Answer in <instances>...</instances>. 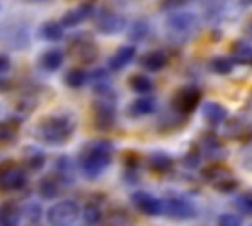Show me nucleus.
<instances>
[{
    "mask_svg": "<svg viewBox=\"0 0 252 226\" xmlns=\"http://www.w3.org/2000/svg\"><path fill=\"white\" fill-rule=\"evenodd\" d=\"M75 118L71 112H53L35 126V138L45 145H63L75 134Z\"/></svg>",
    "mask_w": 252,
    "mask_h": 226,
    "instance_id": "1",
    "label": "nucleus"
},
{
    "mask_svg": "<svg viewBox=\"0 0 252 226\" xmlns=\"http://www.w3.org/2000/svg\"><path fill=\"white\" fill-rule=\"evenodd\" d=\"M112 151L114 145L108 140H91L89 143H85L79 153L81 173L87 179H96L98 175H102L112 161Z\"/></svg>",
    "mask_w": 252,
    "mask_h": 226,
    "instance_id": "2",
    "label": "nucleus"
},
{
    "mask_svg": "<svg viewBox=\"0 0 252 226\" xmlns=\"http://www.w3.org/2000/svg\"><path fill=\"white\" fill-rule=\"evenodd\" d=\"M201 29V18L191 10H175L165 20V33L171 41L185 43L193 39Z\"/></svg>",
    "mask_w": 252,
    "mask_h": 226,
    "instance_id": "3",
    "label": "nucleus"
},
{
    "mask_svg": "<svg viewBox=\"0 0 252 226\" xmlns=\"http://www.w3.org/2000/svg\"><path fill=\"white\" fill-rule=\"evenodd\" d=\"M199 212L195 200L183 193H177V191H171V193H165L163 197V214L167 218H173V220H189V218H195Z\"/></svg>",
    "mask_w": 252,
    "mask_h": 226,
    "instance_id": "4",
    "label": "nucleus"
},
{
    "mask_svg": "<svg viewBox=\"0 0 252 226\" xmlns=\"http://www.w3.org/2000/svg\"><path fill=\"white\" fill-rule=\"evenodd\" d=\"M203 181L209 183L215 191H220V193H234L236 187H238V181L236 177L232 175L230 169H226L224 165L220 163H211L203 169Z\"/></svg>",
    "mask_w": 252,
    "mask_h": 226,
    "instance_id": "5",
    "label": "nucleus"
},
{
    "mask_svg": "<svg viewBox=\"0 0 252 226\" xmlns=\"http://www.w3.org/2000/svg\"><path fill=\"white\" fill-rule=\"evenodd\" d=\"M81 212H83V208L79 206V202H75L71 198H63L47 208L45 218L51 226H69L79 220Z\"/></svg>",
    "mask_w": 252,
    "mask_h": 226,
    "instance_id": "6",
    "label": "nucleus"
},
{
    "mask_svg": "<svg viewBox=\"0 0 252 226\" xmlns=\"http://www.w3.org/2000/svg\"><path fill=\"white\" fill-rule=\"evenodd\" d=\"M199 102H201V90L195 85H187L175 92V96L171 98V108L175 114L187 118L199 106Z\"/></svg>",
    "mask_w": 252,
    "mask_h": 226,
    "instance_id": "7",
    "label": "nucleus"
},
{
    "mask_svg": "<svg viewBox=\"0 0 252 226\" xmlns=\"http://www.w3.org/2000/svg\"><path fill=\"white\" fill-rule=\"evenodd\" d=\"M2 35H4V41L14 47V49H24L28 47L30 43V37H32V31L28 28L26 22L22 20H8L2 28Z\"/></svg>",
    "mask_w": 252,
    "mask_h": 226,
    "instance_id": "8",
    "label": "nucleus"
},
{
    "mask_svg": "<svg viewBox=\"0 0 252 226\" xmlns=\"http://www.w3.org/2000/svg\"><path fill=\"white\" fill-rule=\"evenodd\" d=\"M94 28H96V31L110 35V33H118V31L126 29L128 22L122 14H118L114 10H100L94 14Z\"/></svg>",
    "mask_w": 252,
    "mask_h": 226,
    "instance_id": "9",
    "label": "nucleus"
},
{
    "mask_svg": "<svg viewBox=\"0 0 252 226\" xmlns=\"http://www.w3.org/2000/svg\"><path fill=\"white\" fill-rule=\"evenodd\" d=\"M26 185H28V175H26V171H24L20 165H16V163L6 161V163L2 165V171H0V187H2L4 191L16 193V191H22Z\"/></svg>",
    "mask_w": 252,
    "mask_h": 226,
    "instance_id": "10",
    "label": "nucleus"
},
{
    "mask_svg": "<svg viewBox=\"0 0 252 226\" xmlns=\"http://www.w3.org/2000/svg\"><path fill=\"white\" fill-rule=\"evenodd\" d=\"M132 206L146 214V216H161L163 214V198H158L156 195L148 193V191H136L130 197Z\"/></svg>",
    "mask_w": 252,
    "mask_h": 226,
    "instance_id": "11",
    "label": "nucleus"
},
{
    "mask_svg": "<svg viewBox=\"0 0 252 226\" xmlns=\"http://www.w3.org/2000/svg\"><path fill=\"white\" fill-rule=\"evenodd\" d=\"M69 51L81 63H93L98 55V47L89 35H75L69 43Z\"/></svg>",
    "mask_w": 252,
    "mask_h": 226,
    "instance_id": "12",
    "label": "nucleus"
},
{
    "mask_svg": "<svg viewBox=\"0 0 252 226\" xmlns=\"http://www.w3.org/2000/svg\"><path fill=\"white\" fill-rule=\"evenodd\" d=\"M91 16H94V4L83 2V4H79L77 8H71L69 12H65V14L61 16V24H63L65 28H75V26H79L81 22H85L87 18H91Z\"/></svg>",
    "mask_w": 252,
    "mask_h": 226,
    "instance_id": "13",
    "label": "nucleus"
},
{
    "mask_svg": "<svg viewBox=\"0 0 252 226\" xmlns=\"http://www.w3.org/2000/svg\"><path fill=\"white\" fill-rule=\"evenodd\" d=\"M136 57V47L134 45H120L114 53H110L108 61H106V67L110 71H122L126 65H130Z\"/></svg>",
    "mask_w": 252,
    "mask_h": 226,
    "instance_id": "14",
    "label": "nucleus"
},
{
    "mask_svg": "<svg viewBox=\"0 0 252 226\" xmlns=\"http://www.w3.org/2000/svg\"><path fill=\"white\" fill-rule=\"evenodd\" d=\"M169 63V57L165 51L161 49H152V51H146L142 57H140V67L150 71V73H158L161 69H165V65Z\"/></svg>",
    "mask_w": 252,
    "mask_h": 226,
    "instance_id": "15",
    "label": "nucleus"
},
{
    "mask_svg": "<svg viewBox=\"0 0 252 226\" xmlns=\"http://www.w3.org/2000/svg\"><path fill=\"white\" fill-rule=\"evenodd\" d=\"M203 116L211 126H220L228 120V110L220 102L207 100V102H203Z\"/></svg>",
    "mask_w": 252,
    "mask_h": 226,
    "instance_id": "16",
    "label": "nucleus"
},
{
    "mask_svg": "<svg viewBox=\"0 0 252 226\" xmlns=\"http://www.w3.org/2000/svg\"><path fill=\"white\" fill-rule=\"evenodd\" d=\"M156 108H158L156 98L146 96V94H140L136 100L130 102V106H128V114H130L132 118H142V116H150V114H154Z\"/></svg>",
    "mask_w": 252,
    "mask_h": 226,
    "instance_id": "17",
    "label": "nucleus"
},
{
    "mask_svg": "<svg viewBox=\"0 0 252 226\" xmlns=\"http://www.w3.org/2000/svg\"><path fill=\"white\" fill-rule=\"evenodd\" d=\"M67 185L55 175V173H51V175H47V177H43L39 183H37V193L43 197V198H55L59 193H61V189H65Z\"/></svg>",
    "mask_w": 252,
    "mask_h": 226,
    "instance_id": "18",
    "label": "nucleus"
},
{
    "mask_svg": "<svg viewBox=\"0 0 252 226\" xmlns=\"http://www.w3.org/2000/svg\"><path fill=\"white\" fill-rule=\"evenodd\" d=\"M65 61V51L63 49H57V47H51V49H45L41 55H39V67L43 71H57Z\"/></svg>",
    "mask_w": 252,
    "mask_h": 226,
    "instance_id": "19",
    "label": "nucleus"
},
{
    "mask_svg": "<svg viewBox=\"0 0 252 226\" xmlns=\"http://www.w3.org/2000/svg\"><path fill=\"white\" fill-rule=\"evenodd\" d=\"M65 26L61 24V20L57 22V20H47V22H43L41 26H39V29H37V35H39V39H43V41H61L63 39V35H65Z\"/></svg>",
    "mask_w": 252,
    "mask_h": 226,
    "instance_id": "20",
    "label": "nucleus"
},
{
    "mask_svg": "<svg viewBox=\"0 0 252 226\" xmlns=\"http://www.w3.org/2000/svg\"><path fill=\"white\" fill-rule=\"evenodd\" d=\"M199 149L203 151L205 157H211V159L220 157V155L224 153L222 141H220L219 136H215V134H203L201 140H199Z\"/></svg>",
    "mask_w": 252,
    "mask_h": 226,
    "instance_id": "21",
    "label": "nucleus"
},
{
    "mask_svg": "<svg viewBox=\"0 0 252 226\" xmlns=\"http://www.w3.org/2000/svg\"><path fill=\"white\" fill-rule=\"evenodd\" d=\"M146 163H148V167H150L154 173H158V175H167V173L173 169V159H171L167 153H163V151H154V153H150L148 159H146Z\"/></svg>",
    "mask_w": 252,
    "mask_h": 226,
    "instance_id": "22",
    "label": "nucleus"
},
{
    "mask_svg": "<svg viewBox=\"0 0 252 226\" xmlns=\"http://www.w3.org/2000/svg\"><path fill=\"white\" fill-rule=\"evenodd\" d=\"M24 216V210L18 202L14 200H4L0 206V222L2 226H16L20 222V218Z\"/></svg>",
    "mask_w": 252,
    "mask_h": 226,
    "instance_id": "23",
    "label": "nucleus"
},
{
    "mask_svg": "<svg viewBox=\"0 0 252 226\" xmlns=\"http://www.w3.org/2000/svg\"><path fill=\"white\" fill-rule=\"evenodd\" d=\"M230 57L236 61V65H244V67H252V43L238 39L230 45Z\"/></svg>",
    "mask_w": 252,
    "mask_h": 226,
    "instance_id": "24",
    "label": "nucleus"
},
{
    "mask_svg": "<svg viewBox=\"0 0 252 226\" xmlns=\"http://www.w3.org/2000/svg\"><path fill=\"white\" fill-rule=\"evenodd\" d=\"M20 118L22 116H18V118L8 116V118L2 120V124H0V141H2V145H8V143L16 141L18 130H20Z\"/></svg>",
    "mask_w": 252,
    "mask_h": 226,
    "instance_id": "25",
    "label": "nucleus"
},
{
    "mask_svg": "<svg viewBox=\"0 0 252 226\" xmlns=\"http://www.w3.org/2000/svg\"><path fill=\"white\" fill-rule=\"evenodd\" d=\"M75 171V165L71 161V157L67 155H57L55 157V163H53V173L65 183V185H71L73 183V173Z\"/></svg>",
    "mask_w": 252,
    "mask_h": 226,
    "instance_id": "26",
    "label": "nucleus"
},
{
    "mask_svg": "<svg viewBox=\"0 0 252 226\" xmlns=\"http://www.w3.org/2000/svg\"><path fill=\"white\" fill-rule=\"evenodd\" d=\"M22 159H24V163H26V167H28L30 171H39V169H43V165H45V161H47L45 153H43L39 147H32V145H28V147L24 149Z\"/></svg>",
    "mask_w": 252,
    "mask_h": 226,
    "instance_id": "27",
    "label": "nucleus"
},
{
    "mask_svg": "<svg viewBox=\"0 0 252 226\" xmlns=\"http://www.w3.org/2000/svg\"><path fill=\"white\" fill-rule=\"evenodd\" d=\"M234 65H236V61L232 57H228V55H217V57H213L209 61V69L215 75H228V73H232Z\"/></svg>",
    "mask_w": 252,
    "mask_h": 226,
    "instance_id": "28",
    "label": "nucleus"
},
{
    "mask_svg": "<svg viewBox=\"0 0 252 226\" xmlns=\"http://www.w3.org/2000/svg\"><path fill=\"white\" fill-rule=\"evenodd\" d=\"M81 216H83V220H85L87 224H100V222L104 220V210H102V206H100L98 202L89 200V202L83 206Z\"/></svg>",
    "mask_w": 252,
    "mask_h": 226,
    "instance_id": "29",
    "label": "nucleus"
},
{
    "mask_svg": "<svg viewBox=\"0 0 252 226\" xmlns=\"http://www.w3.org/2000/svg\"><path fill=\"white\" fill-rule=\"evenodd\" d=\"M201 6H203V14L217 22L219 18H222L224 10H226V0H201Z\"/></svg>",
    "mask_w": 252,
    "mask_h": 226,
    "instance_id": "30",
    "label": "nucleus"
},
{
    "mask_svg": "<svg viewBox=\"0 0 252 226\" xmlns=\"http://www.w3.org/2000/svg\"><path fill=\"white\" fill-rule=\"evenodd\" d=\"M128 85H130V88H132L134 92H138V94H148V92L154 88L152 79H150L148 75H144V73H134V75L128 79Z\"/></svg>",
    "mask_w": 252,
    "mask_h": 226,
    "instance_id": "31",
    "label": "nucleus"
},
{
    "mask_svg": "<svg viewBox=\"0 0 252 226\" xmlns=\"http://www.w3.org/2000/svg\"><path fill=\"white\" fill-rule=\"evenodd\" d=\"M87 81H89V75H87L85 69H81V67H73V69H69V71L65 73V85H67L69 88H81Z\"/></svg>",
    "mask_w": 252,
    "mask_h": 226,
    "instance_id": "32",
    "label": "nucleus"
},
{
    "mask_svg": "<svg viewBox=\"0 0 252 226\" xmlns=\"http://www.w3.org/2000/svg\"><path fill=\"white\" fill-rule=\"evenodd\" d=\"M150 33V24L146 20H134L128 24V35L132 41H142Z\"/></svg>",
    "mask_w": 252,
    "mask_h": 226,
    "instance_id": "33",
    "label": "nucleus"
},
{
    "mask_svg": "<svg viewBox=\"0 0 252 226\" xmlns=\"http://www.w3.org/2000/svg\"><path fill=\"white\" fill-rule=\"evenodd\" d=\"M234 206L238 212L246 214V216H252V189H246L242 193H238L234 197Z\"/></svg>",
    "mask_w": 252,
    "mask_h": 226,
    "instance_id": "34",
    "label": "nucleus"
},
{
    "mask_svg": "<svg viewBox=\"0 0 252 226\" xmlns=\"http://www.w3.org/2000/svg\"><path fill=\"white\" fill-rule=\"evenodd\" d=\"M22 210H24V218H26L28 222H32V224H37V222L43 218V208H41V204L35 202V200H28V202L22 206Z\"/></svg>",
    "mask_w": 252,
    "mask_h": 226,
    "instance_id": "35",
    "label": "nucleus"
},
{
    "mask_svg": "<svg viewBox=\"0 0 252 226\" xmlns=\"http://www.w3.org/2000/svg\"><path fill=\"white\" fill-rule=\"evenodd\" d=\"M0 75H2V90H8V75H10V57L4 53L0 57Z\"/></svg>",
    "mask_w": 252,
    "mask_h": 226,
    "instance_id": "36",
    "label": "nucleus"
},
{
    "mask_svg": "<svg viewBox=\"0 0 252 226\" xmlns=\"http://www.w3.org/2000/svg\"><path fill=\"white\" fill-rule=\"evenodd\" d=\"M240 163H242V167H244L246 171H252V138L248 140L246 147H244L242 153H240Z\"/></svg>",
    "mask_w": 252,
    "mask_h": 226,
    "instance_id": "37",
    "label": "nucleus"
},
{
    "mask_svg": "<svg viewBox=\"0 0 252 226\" xmlns=\"http://www.w3.org/2000/svg\"><path fill=\"white\" fill-rule=\"evenodd\" d=\"M217 222H219V224H224V226H238V224L242 222V218H240L238 214L226 212V214H220V216L217 218Z\"/></svg>",
    "mask_w": 252,
    "mask_h": 226,
    "instance_id": "38",
    "label": "nucleus"
},
{
    "mask_svg": "<svg viewBox=\"0 0 252 226\" xmlns=\"http://www.w3.org/2000/svg\"><path fill=\"white\" fill-rule=\"evenodd\" d=\"M187 0H161V4H163V8H175V6H181V4H185Z\"/></svg>",
    "mask_w": 252,
    "mask_h": 226,
    "instance_id": "39",
    "label": "nucleus"
},
{
    "mask_svg": "<svg viewBox=\"0 0 252 226\" xmlns=\"http://www.w3.org/2000/svg\"><path fill=\"white\" fill-rule=\"evenodd\" d=\"M22 2H26V4H47L51 0H22Z\"/></svg>",
    "mask_w": 252,
    "mask_h": 226,
    "instance_id": "40",
    "label": "nucleus"
},
{
    "mask_svg": "<svg viewBox=\"0 0 252 226\" xmlns=\"http://www.w3.org/2000/svg\"><path fill=\"white\" fill-rule=\"evenodd\" d=\"M238 4H240L242 8H246V6H252V0H238Z\"/></svg>",
    "mask_w": 252,
    "mask_h": 226,
    "instance_id": "41",
    "label": "nucleus"
}]
</instances>
